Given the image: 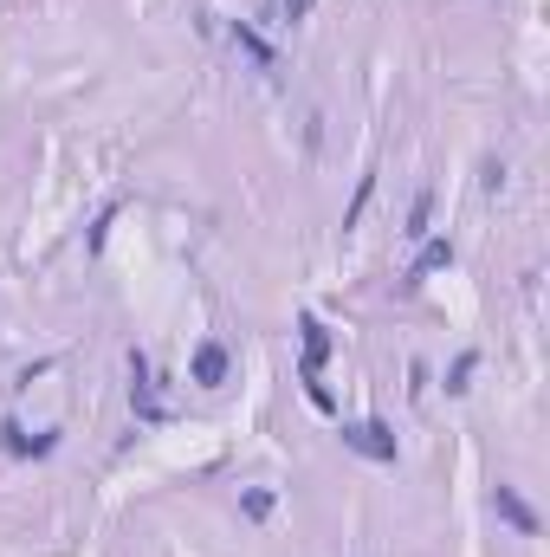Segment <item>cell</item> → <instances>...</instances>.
<instances>
[{
  "label": "cell",
  "instance_id": "obj_1",
  "mask_svg": "<svg viewBox=\"0 0 550 557\" xmlns=\"http://www.w3.org/2000/svg\"><path fill=\"white\" fill-rule=\"evenodd\" d=\"M343 447L363 460H382V467H395V434L389 421H343Z\"/></svg>",
  "mask_w": 550,
  "mask_h": 557
},
{
  "label": "cell",
  "instance_id": "obj_2",
  "mask_svg": "<svg viewBox=\"0 0 550 557\" xmlns=\"http://www.w3.org/2000/svg\"><path fill=\"white\" fill-rule=\"evenodd\" d=\"M492 512H499V519L512 525L518 538H538V532H544V525H538V512H531L525 499H518V486H499V493H492Z\"/></svg>",
  "mask_w": 550,
  "mask_h": 557
},
{
  "label": "cell",
  "instance_id": "obj_3",
  "mask_svg": "<svg viewBox=\"0 0 550 557\" xmlns=\"http://www.w3.org/2000/svg\"><path fill=\"white\" fill-rule=\"evenodd\" d=\"M188 376H195L201 389H220V383H227V344H201V350H195V370H188Z\"/></svg>",
  "mask_w": 550,
  "mask_h": 557
},
{
  "label": "cell",
  "instance_id": "obj_4",
  "mask_svg": "<svg viewBox=\"0 0 550 557\" xmlns=\"http://www.w3.org/2000/svg\"><path fill=\"white\" fill-rule=\"evenodd\" d=\"M440 266H453V240H428V247H421V260L408 266V285H421L428 273H440Z\"/></svg>",
  "mask_w": 550,
  "mask_h": 557
},
{
  "label": "cell",
  "instance_id": "obj_5",
  "mask_svg": "<svg viewBox=\"0 0 550 557\" xmlns=\"http://www.w3.org/2000/svg\"><path fill=\"white\" fill-rule=\"evenodd\" d=\"M298 331H305V376H318V370H324V357H330V331H324L318 318H305Z\"/></svg>",
  "mask_w": 550,
  "mask_h": 557
},
{
  "label": "cell",
  "instance_id": "obj_6",
  "mask_svg": "<svg viewBox=\"0 0 550 557\" xmlns=\"http://www.w3.org/2000/svg\"><path fill=\"white\" fill-rule=\"evenodd\" d=\"M0 447H7V454H52V434H39V441H33L20 421H7V428H0Z\"/></svg>",
  "mask_w": 550,
  "mask_h": 557
},
{
  "label": "cell",
  "instance_id": "obj_7",
  "mask_svg": "<svg viewBox=\"0 0 550 557\" xmlns=\"http://www.w3.org/2000/svg\"><path fill=\"white\" fill-rule=\"evenodd\" d=\"M428 214H434V195H415V208H408V240H428Z\"/></svg>",
  "mask_w": 550,
  "mask_h": 557
},
{
  "label": "cell",
  "instance_id": "obj_8",
  "mask_svg": "<svg viewBox=\"0 0 550 557\" xmlns=\"http://www.w3.org/2000/svg\"><path fill=\"white\" fill-rule=\"evenodd\" d=\"M240 512H246V519L259 525V519H266V512H272V493H266V486H253V493L240 499Z\"/></svg>",
  "mask_w": 550,
  "mask_h": 557
},
{
  "label": "cell",
  "instance_id": "obj_9",
  "mask_svg": "<svg viewBox=\"0 0 550 557\" xmlns=\"http://www.w3.org/2000/svg\"><path fill=\"white\" fill-rule=\"evenodd\" d=\"M473 363H479V357H473V350H466V357H460V363H453V370H447V389H453V396H460V389H466V376H473Z\"/></svg>",
  "mask_w": 550,
  "mask_h": 557
},
{
  "label": "cell",
  "instance_id": "obj_10",
  "mask_svg": "<svg viewBox=\"0 0 550 557\" xmlns=\"http://www.w3.org/2000/svg\"><path fill=\"white\" fill-rule=\"evenodd\" d=\"M311 7H318V0H279V13H285V20H305Z\"/></svg>",
  "mask_w": 550,
  "mask_h": 557
}]
</instances>
